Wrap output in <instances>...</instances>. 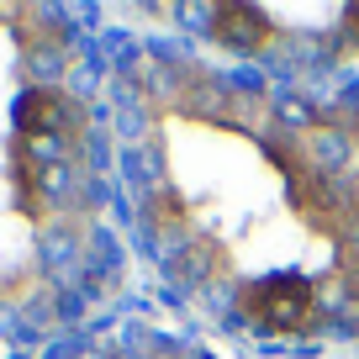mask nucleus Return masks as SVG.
Instances as JSON below:
<instances>
[{
    "label": "nucleus",
    "instance_id": "1",
    "mask_svg": "<svg viewBox=\"0 0 359 359\" xmlns=\"http://www.w3.org/2000/svg\"><path fill=\"white\" fill-rule=\"evenodd\" d=\"M137 227L196 302L269 338H359V137L206 64H148L133 111Z\"/></svg>",
    "mask_w": 359,
    "mask_h": 359
},
{
    "label": "nucleus",
    "instance_id": "2",
    "mask_svg": "<svg viewBox=\"0 0 359 359\" xmlns=\"http://www.w3.org/2000/svg\"><path fill=\"white\" fill-rule=\"evenodd\" d=\"M101 222L95 127L64 22L0 6V354L58 317Z\"/></svg>",
    "mask_w": 359,
    "mask_h": 359
},
{
    "label": "nucleus",
    "instance_id": "3",
    "mask_svg": "<svg viewBox=\"0 0 359 359\" xmlns=\"http://www.w3.org/2000/svg\"><path fill=\"white\" fill-rule=\"evenodd\" d=\"M344 111H348V122H354V137H359V90H354V95H344Z\"/></svg>",
    "mask_w": 359,
    "mask_h": 359
},
{
    "label": "nucleus",
    "instance_id": "4",
    "mask_svg": "<svg viewBox=\"0 0 359 359\" xmlns=\"http://www.w3.org/2000/svg\"><path fill=\"white\" fill-rule=\"evenodd\" d=\"M122 359H143V354H122ZM158 359H175V354H158Z\"/></svg>",
    "mask_w": 359,
    "mask_h": 359
}]
</instances>
